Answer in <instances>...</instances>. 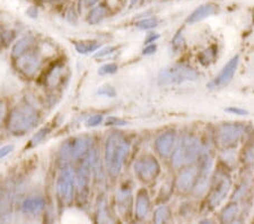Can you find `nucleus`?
I'll use <instances>...</instances> for the list:
<instances>
[{
    "label": "nucleus",
    "mask_w": 254,
    "mask_h": 224,
    "mask_svg": "<svg viewBox=\"0 0 254 224\" xmlns=\"http://www.w3.org/2000/svg\"><path fill=\"white\" fill-rule=\"evenodd\" d=\"M242 136V127L235 124H226L220 126L217 130V142L223 148L235 146Z\"/></svg>",
    "instance_id": "9"
},
{
    "label": "nucleus",
    "mask_w": 254,
    "mask_h": 224,
    "mask_svg": "<svg viewBox=\"0 0 254 224\" xmlns=\"http://www.w3.org/2000/svg\"><path fill=\"white\" fill-rule=\"evenodd\" d=\"M237 66H239V56H235L233 57V58L228 61L226 66L222 69L219 75L216 77V79L214 81H212V85H215V86H224V85L228 84L233 78V76H234Z\"/></svg>",
    "instance_id": "14"
},
{
    "label": "nucleus",
    "mask_w": 254,
    "mask_h": 224,
    "mask_svg": "<svg viewBox=\"0 0 254 224\" xmlns=\"http://www.w3.org/2000/svg\"><path fill=\"white\" fill-rule=\"evenodd\" d=\"M155 50H156V46L151 44V46H148L147 48L143 49V55H151L154 54Z\"/></svg>",
    "instance_id": "38"
},
{
    "label": "nucleus",
    "mask_w": 254,
    "mask_h": 224,
    "mask_svg": "<svg viewBox=\"0 0 254 224\" xmlns=\"http://www.w3.org/2000/svg\"><path fill=\"white\" fill-rule=\"evenodd\" d=\"M170 218V211L166 206L159 207L156 210L154 214V221L155 223H165Z\"/></svg>",
    "instance_id": "24"
},
{
    "label": "nucleus",
    "mask_w": 254,
    "mask_h": 224,
    "mask_svg": "<svg viewBox=\"0 0 254 224\" xmlns=\"http://www.w3.org/2000/svg\"><path fill=\"white\" fill-rule=\"evenodd\" d=\"M5 113H6V108H5V104L2 103L1 101H0V121L2 120V118L5 117Z\"/></svg>",
    "instance_id": "39"
},
{
    "label": "nucleus",
    "mask_w": 254,
    "mask_h": 224,
    "mask_svg": "<svg viewBox=\"0 0 254 224\" xmlns=\"http://www.w3.org/2000/svg\"><path fill=\"white\" fill-rule=\"evenodd\" d=\"M158 39V35L157 34H151L148 39L146 40V43H150V42H154L155 40H157Z\"/></svg>",
    "instance_id": "41"
},
{
    "label": "nucleus",
    "mask_w": 254,
    "mask_h": 224,
    "mask_svg": "<svg viewBox=\"0 0 254 224\" xmlns=\"http://www.w3.org/2000/svg\"><path fill=\"white\" fill-rule=\"evenodd\" d=\"M97 162V153L95 149L88 150L83 163L76 174L77 195L80 202H86L89 195V182H91V170Z\"/></svg>",
    "instance_id": "4"
},
{
    "label": "nucleus",
    "mask_w": 254,
    "mask_h": 224,
    "mask_svg": "<svg viewBox=\"0 0 254 224\" xmlns=\"http://www.w3.org/2000/svg\"><path fill=\"white\" fill-rule=\"evenodd\" d=\"M106 14H108V11H106V8L103 6H97L95 8H93L88 14V23L92 24V25H95V24L100 23L101 20L104 19Z\"/></svg>",
    "instance_id": "22"
},
{
    "label": "nucleus",
    "mask_w": 254,
    "mask_h": 224,
    "mask_svg": "<svg viewBox=\"0 0 254 224\" xmlns=\"http://www.w3.org/2000/svg\"><path fill=\"white\" fill-rule=\"evenodd\" d=\"M101 47V44L97 42V41H79L75 44L76 50L79 52V54L87 55L91 54V52L96 51L98 48Z\"/></svg>",
    "instance_id": "21"
},
{
    "label": "nucleus",
    "mask_w": 254,
    "mask_h": 224,
    "mask_svg": "<svg viewBox=\"0 0 254 224\" xmlns=\"http://www.w3.org/2000/svg\"><path fill=\"white\" fill-rule=\"evenodd\" d=\"M17 66L19 71L26 76H34L40 69L41 60L35 54H24L17 58Z\"/></svg>",
    "instance_id": "11"
},
{
    "label": "nucleus",
    "mask_w": 254,
    "mask_h": 224,
    "mask_svg": "<svg viewBox=\"0 0 254 224\" xmlns=\"http://www.w3.org/2000/svg\"><path fill=\"white\" fill-rule=\"evenodd\" d=\"M11 204H13V193L9 189L0 193V217H6L9 214Z\"/></svg>",
    "instance_id": "20"
},
{
    "label": "nucleus",
    "mask_w": 254,
    "mask_h": 224,
    "mask_svg": "<svg viewBox=\"0 0 254 224\" xmlns=\"http://www.w3.org/2000/svg\"><path fill=\"white\" fill-rule=\"evenodd\" d=\"M39 113L31 105L24 104L16 107L8 117V130L16 136L30 132L38 125Z\"/></svg>",
    "instance_id": "2"
},
{
    "label": "nucleus",
    "mask_w": 254,
    "mask_h": 224,
    "mask_svg": "<svg viewBox=\"0 0 254 224\" xmlns=\"http://www.w3.org/2000/svg\"><path fill=\"white\" fill-rule=\"evenodd\" d=\"M108 125H113V126H126L127 122L125 120L118 119V118L111 117L108 119Z\"/></svg>",
    "instance_id": "33"
},
{
    "label": "nucleus",
    "mask_w": 254,
    "mask_h": 224,
    "mask_svg": "<svg viewBox=\"0 0 254 224\" xmlns=\"http://www.w3.org/2000/svg\"><path fill=\"white\" fill-rule=\"evenodd\" d=\"M157 24H158L157 18L150 17V18L140 20V22L138 23V27L141 28V30H150V28H154L155 26H157Z\"/></svg>",
    "instance_id": "25"
},
{
    "label": "nucleus",
    "mask_w": 254,
    "mask_h": 224,
    "mask_svg": "<svg viewBox=\"0 0 254 224\" xmlns=\"http://www.w3.org/2000/svg\"><path fill=\"white\" fill-rule=\"evenodd\" d=\"M196 78H198V74L193 68L181 64L165 68L159 75V81L164 85L181 84L188 80H195Z\"/></svg>",
    "instance_id": "5"
},
{
    "label": "nucleus",
    "mask_w": 254,
    "mask_h": 224,
    "mask_svg": "<svg viewBox=\"0 0 254 224\" xmlns=\"http://www.w3.org/2000/svg\"><path fill=\"white\" fill-rule=\"evenodd\" d=\"M150 210V201L148 194L145 189L140 190L137 195L136 199V217L139 220L145 219L149 213Z\"/></svg>",
    "instance_id": "15"
},
{
    "label": "nucleus",
    "mask_w": 254,
    "mask_h": 224,
    "mask_svg": "<svg viewBox=\"0 0 254 224\" xmlns=\"http://www.w3.org/2000/svg\"><path fill=\"white\" fill-rule=\"evenodd\" d=\"M134 173L137 177L142 181H151L158 176L159 166L156 158L153 156H145L139 158V160L133 164Z\"/></svg>",
    "instance_id": "8"
},
{
    "label": "nucleus",
    "mask_w": 254,
    "mask_h": 224,
    "mask_svg": "<svg viewBox=\"0 0 254 224\" xmlns=\"http://www.w3.org/2000/svg\"><path fill=\"white\" fill-rule=\"evenodd\" d=\"M26 14L30 16V17H32V18H36L38 17V9H36L35 7H33V6H31L30 8H28V9L26 10Z\"/></svg>",
    "instance_id": "37"
},
{
    "label": "nucleus",
    "mask_w": 254,
    "mask_h": 224,
    "mask_svg": "<svg viewBox=\"0 0 254 224\" xmlns=\"http://www.w3.org/2000/svg\"><path fill=\"white\" fill-rule=\"evenodd\" d=\"M97 94L102 95V96H106V97H114L117 93H116V89H114L112 86L105 85V86H102L98 88Z\"/></svg>",
    "instance_id": "28"
},
{
    "label": "nucleus",
    "mask_w": 254,
    "mask_h": 224,
    "mask_svg": "<svg viewBox=\"0 0 254 224\" xmlns=\"http://www.w3.org/2000/svg\"><path fill=\"white\" fill-rule=\"evenodd\" d=\"M118 71V66L116 64H105L98 68V74L100 75H111Z\"/></svg>",
    "instance_id": "26"
},
{
    "label": "nucleus",
    "mask_w": 254,
    "mask_h": 224,
    "mask_svg": "<svg viewBox=\"0 0 254 224\" xmlns=\"http://www.w3.org/2000/svg\"><path fill=\"white\" fill-rule=\"evenodd\" d=\"M227 111L235 113V115H239V116L248 115V111H245V110H243V109H239V108H228Z\"/></svg>",
    "instance_id": "36"
},
{
    "label": "nucleus",
    "mask_w": 254,
    "mask_h": 224,
    "mask_svg": "<svg viewBox=\"0 0 254 224\" xmlns=\"http://www.w3.org/2000/svg\"><path fill=\"white\" fill-rule=\"evenodd\" d=\"M89 142L85 137L73 138L71 141L65 142L60 149L59 157L61 162H68L75 160L88 152Z\"/></svg>",
    "instance_id": "7"
},
{
    "label": "nucleus",
    "mask_w": 254,
    "mask_h": 224,
    "mask_svg": "<svg viewBox=\"0 0 254 224\" xmlns=\"http://www.w3.org/2000/svg\"><path fill=\"white\" fill-rule=\"evenodd\" d=\"M132 195H131V190L129 188H121L119 190L117 201H118V206L119 211L121 212L122 215H126L128 213V210L131 207V201H132Z\"/></svg>",
    "instance_id": "18"
},
{
    "label": "nucleus",
    "mask_w": 254,
    "mask_h": 224,
    "mask_svg": "<svg viewBox=\"0 0 254 224\" xmlns=\"http://www.w3.org/2000/svg\"><path fill=\"white\" fill-rule=\"evenodd\" d=\"M102 120H103V117L101 115H94L87 120V126L88 127H95V126H98L101 124Z\"/></svg>",
    "instance_id": "30"
},
{
    "label": "nucleus",
    "mask_w": 254,
    "mask_h": 224,
    "mask_svg": "<svg viewBox=\"0 0 254 224\" xmlns=\"http://www.w3.org/2000/svg\"><path fill=\"white\" fill-rule=\"evenodd\" d=\"M13 149H14V145H11V144L3 146V148L0 149V158L7 156L8 154L13 152Z\"/></svg>",
    "instance_id": "32"
},
{
    "label": "nucleus",
    "mask_w": 254,
    "mask_h": 224,
    "mask_svg": "<svg viewBox=\"0 0 254 224\" xmlns=\"http://www.w3.org/2000/svg\"><path fill=\"white\" fill-rule=\"evenodd\" d=\"M200 170L198 168L184 169L178 179V187L181 191H189L199 182Z\"/></svg>",
    "instance_id": "12"
},
{
    "label": "nucleus",
    "mask_w": 254,
    "mask_h": 224,
    "mask_svg": "<svg viewBox=\"0 0 254 224\" xmlns=\"http://www.w3.org/2000/svg\"><path fill=\"white\" fill-rule=\"evenodd\" d=\"M46 202L42 197L26 198L22 204V211L25 214H38L44 209Z\"/></svg>",
    "instance_id": "17"
},
{
    "label": "nucleus",
    "mask_w": 254,
    "mask_h": 224,
    "mask_svg": "<svg viewBox=\"0 0 254 224\" xmlns=\"http://www.w3.org/2000/svg\"><path fill=\"white\" fill-rule=\"evenodd\" d=\"M59 77H60V68H56L53 69L51 72V74L49 75L48 77V84L50 85V86H53V85H56L57 81L59 80Z\"/></svg>",
    "instance_id": "29"
},
{
    "label": "nucleus",
    "mask_w": 254,
    "mask_h": 224,
    "mask_svg": "<svg viewBox=\"0 0 254 224\" xmlns=\"http://www.w3.org/2000/svg\"><path fill=\"white\" fill-rule=\"evenodd\" d=\"M114 50H116V48H114V47H106L104 49H102V50H100L98 52H96L95 57H96V58H102V57L112 54Z\"/></svg>",
    "instance_id": "31"
},
{
    "label": "nucleus",
    "mask_w": 254,
    "mask_h": 224,
    "mask_svg": "<svg viewBox=\"0 0 254 224\" xmlns=\"http://www.w3.org/2000/svg\"><path fill=\"white\" fill-rule=\"evenodd\" d=\"M175 143V134L172 132L164 133L155 142V149L162 157H169L172 154Z\"/></svg>",
    "instance_id": "13"
},
{
    "label": "nucleus",
    "mask_w": 254,
    "mask_h": 224,
    "mask_svg": "<svg viewBox=\"0 0 254 224\" xmlns=\"http://www.w3.org/2000/svg\"><path fill=\"white\" fill-rule=\"evenodd\" d=\"M130 1H131V6H133V5H136V3L140 1V0H130Z\"/></svg>",
    "instance_id": "42"
},
{
    "label": "nucleus",
    "mask_w": 254,
    "mask_h": 224,
    "mask_svg": "<svg viewBox=\"0 0 254 224\" xmlns=\"http://www.w3.org/2000/svg\"><path fill=\"white\" fill-rule=\"evenodd\" d=\"M48 1H53V0H48Z\"/></svg>",
    "instance_id": "43"
},
{
    "label": "nucleus",
    "mask_w": 254,
    "mask_h": 224,
    "mask_svg": "<svg viewBox=\"0 0 254 224\" xmlns=\"http://www.w3.org/2000/svg\"><path fill=\"white\" fill-rule=\"evenodd\" d=\"M98 0H85V6L86 7H93Z\"/></svg>",
    "instance_id": "40"
},
{
    "label": "nucleus",
    "mask_w": 254,
    "mask_h": 224,
    "mask_svg": "<svg viewBox=\"0 0 254 224\" xmlns=\"http://www.w3.org/2000/svg\"><path fill=\"white\" fill-rule=\"evenodd\" d=\"M216 10H217L216 6L211 5V3H207V5L200 6L189 16V18H188V23L189 24L198 23V22H200V20H202L204 18L209 17V16L214 15L216 13Z\"/></svg>",
    "instance_id": "16"
},
{
    "label": "nucleus",
    "mask_w": 254,
    "mask_h": 224,
    "mask_svg": "<svg viewBox=\"0 0 254 224\" xmlns=\"http://www.w3.org/2000/svg\"><path fill=\"white\" fill-rule=\"evenodd\" d=\"M237 206L235 204H229L227 207H225L223 213H222V221L225 223H231L234 221L236 217Z\"/></svg>",
    "instance_id": "23"
},
{
    "label": "nucleus",
    "mask_w": 254,
    "mask_h": 224,
    "mask_svg": "<svg viewBox=\"0 0 254 224\" xmlns=\"http://www.w3.org/2000/svg\"><path fill=\"white\" fill-rule=\"evenodd\" d=\"M6 75H7V66L5 65V63H2V61L0 60V84H1V81L6 78Z\"/></svg>",
    "instance_id": "35"
},
{
    "label": "nucleus",
    "mask_w": 254,
    "mask_h": 224,
    "mask_svg": "<svg viewBox=\"0 0 254 224\" xmlns=\"http://www.w3.org/2000/svg\"><path fill=\"white\" fill-rule=\"evenodd\" d=\"M14 38H15V34L13 33V32H3V33L1 34V39L3 42H6V43L11 42V41L14 40Z\"/></svg>",
    "instance_id": "34"
},
{
    "label": "nucleus",
    "mask_w": 254,
    "mask_h": 224,
    "mask_svg": "<svg viewBox=\"0 0 254 224\" xmlns=\"http://www.w3.org/2000/svg\"><path fill=\"white\" fill-rule=\"evenodd\" d=\"M48 134H49V128L44 127V128H42L41 130H39V132L34 135V137L32 138V141H31L32 142V145H38L39 143H41V142L44 140V138H46V136L48 135Z\"/></svg>",
    "instance_id": "27"
},
{
    "label": "nucleus",
    "mask_w": 254,
    "mask_h": 224,
    "mask_svg": "<svg viewBox=\"0 0 254 224\" xmlns=\"http://www.w3.org/2000/svg\"><path fill=\"white\" fill-rule=\"evenodd\" d=\"M202 146L200 142L193 137L184 138L182 144L175 150L172 163L176 168L184 166L198 161L201 157Z\"/></svg>",
    "instance_id": "3"
},
{
    "label": "nucleus",
    "mask_w": 254,
    "mask_h": 224,
    "mask_svg": "<svg viewBox=\"0 0 254 224\" xmlns=\"http://www.w3.org/2000/svg\"><path fill=\"white\" fill-rule=\"evenodd\" d=\"M76 187V177L72 170L69 168H64L61 171L58 179H57V196L60 202L68 205L73 199V191Z\"/></svg>",
    "instance_id": "6"
},
{
    "label": "nucleus",
    "mask_w": 254,
    "mask_h": 224,
    "mask_svg": "<svg viewBox=\"0 0 254 224\" xmlns=\"http://www.w3.org/2000/svg\"><path fill=\"white\" fill-rule=\"evenodd\" d=\"M128 153L129 143L124 136L120 134L109 136L105 145V165L110 176H119Z\"/></svg>",
    "instance_id": "1"
},
{
    "label": "nucleus",
    "mask_w": 254,
    "mask_h": 224,
    "mask_svg": "<svg viewBox=\"0 0 254 224\" xmlns=\"http://www.w3.org/2000/svg\"><path fill=\"white\" fill-rule=\"evenodd\" d=\"M229 188H231V180L228 177L223 176L216 179L215 185L212 187L211 193L208 198V204L210 209H215L224 201L225 197L227 196Z\"/></svg>",
    "instance_id": "10"
},
{
    "label": "nucleus",
    "mask_w": 254,
    "mask_h": 224,
    "mask_svg": "<svg viewBox=\"0 0 254 224\" xmlns=\"http://www.w3.org/2000/svg\"><path fill=\"white\" fill-rule=\"evenodd\" d=\"M33 41H34V40H33L31 35L24 36V38L19 39L17 42L14 44L13 51H11V55H13L14 58H19L20 56L26 54L27 49L32 46Z\"/></svg>",
    "instance_id": "19"
}]
</instances>
